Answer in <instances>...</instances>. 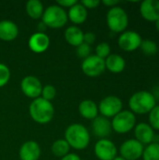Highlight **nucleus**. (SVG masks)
<instances>
[{
    "mask_svg": "<svg viewBox=\"0 0 159 160\" xmlns=\"http://www.w3.org/2000/svg\"><path fill=\"white\" fill-rule=\"evenodd\" d=\"M65 140L75 150L81 151L88 147L91 140L89 130L85 126L79 123L69 125L65 130Z\"/></svg>",
    "mask_w": 159,
    "mask_h": 160,
    "instance_id": "nucleus-1",
    "label": "nucleus"
},
{
    "mask_svg": "<svg viewBox=\"0 0 159 160\" xmlns=\"http://www.w3.org/2000/svg\"><path fill=\"white\" fill-rule=\"evenodd\" d=\"M157 105V100L153 92L146 90H141L134 93L128 99L129 111L135 115L148 114Z\"/></svg>",
    "mask_w": 159,
    "mask_h": 160,
    "instance_id": "nucleus-2",
    "label": "nucleus"
},
{
    "mask_svg": "<svg viewBox=\"0 0 159 160\" xmlns=\"http://www.w3.org/2000/svg\"><path fill=\"white\" fill-rule=\"evenodd\" d=\"M29 114L37 124L44 125L50 123L54 116V107L51 101L42 98L33 99L29 105Z\"/></svg>",
    "mask_w": 159,
    "mask_h": 160,
    "instance_id": "nucleus-3",
    "label": "nucleus"
},
{
    "mask_svg": "<svg viewBox=\"0 0 159 160\" xmlns=\"http://www.w3.org/2000/svg\"><path fill=\"white\" fill-rule=\"evenodd\" d=\"M67 12L57 4L47 7L41 17V22L45 24V26L52 29L62 28L67 24Z\"/></svg>",
    "mask_w": 159,
    "mask_h": 160,
    "instance_id": "nucleus-4",
    "label": "nucleus"
},
{
    "mask_svg": "<svg viewBox=\"0 0 159 160\" xmlns=\"http://www.w3.org/2000/svg\"><path fill=\"white\" fill-rule=\"evenodd\" d=\"M106 22L112 32L121 34L126 31L128 26V14L122 7L115 6L109 8L106 15Z\"/></svg>",
    "mask_w": 159,
    "mask_h": 160,
    "instance_id": "nucleus-5",
    "label": "nucleus"
},
{
    "mask_svg": "<svg viewBox=\"0 0 159 160\" xmlns=\"http://www.w3.org/2000/svg\"><path fill=\"white\" fill-rule=\"evenodd\" d=\"M112 131L118 134H127L132 131L137 125L136 115L129 110H123L111 120Z\"/></svg>",
    "mask_w": 159,
    "mask_h": 160,
    "instance_id": "nucleus-6",
    "label": "nucleus"
},
{
    "mask_svg": "<svg viewBox=\"0 0 159 160\" xmlns=\"http://www.w3.org/2000/svg\"><path fill=\"white\" fill-rule=\"evenodd\" d=\"M98 106V112L101 116L108 119L113 118L121 111H123V101L117 96H107L103 98Z\"/></svg>",
    "mask_w": 159,
    "mask_h": 160,
    "instance_id": "nucleus-7",
    "label": "nucleus"
},
{
    "mask_svg": "<svg viewBox=\"0 0 159 160\" xmlns=\"http://www.w3.org/2000/svg\"><path fill=\"white\" fill-rule=\"evenodd\" d=\"M142 41V36L134 30H126L118 37L117 43L124 52H131L140 49Z\"/></svg>",
    "mask_w": 159,
    "mask_h": 160,
    "instance_id": "nucleus-8",
    "label": "nucleus"
},
{
    "mask_svg": "<svg viewBox=\"0 0 159 160\" xmlns=\"http://www.w3.org/2000/svg\"><path fill=\"white\" fill-rule=\"evenodd\" d=\"M82 70L87 77H98L106 70L105 60L99 58L96 54H91L90 56L82 60Z\"/></svg>",
    "mask_w": 159,
    "mask_h": 160,
    "instance_id": "nucleus-9",
    "label": "nucleus"
},
{
    "mask_svg": "<svg viewBox=\"0 0 159 160\" xmlns=\"http://www.w3.org/2000/svg\"><path fill=\"white\" fill-rule=\"evenodd\" d=\"M144 145L136 139H128L125 141L119 148L120 157L126 160H138L142 158Z\"/></svg>",
    "mask_w": 159,
    "mask_h": 160,
    "instance_id": "nucleus-10",
    "label": "nucleus"
},
{
    "mask_svg": "<svg viewBox=\"0 0 159 160\" xmlns=\"http://www.w3.org/2000/svg\"><path fill=\"white\" fill-rule=\"evenodd\" d=\"M94 153L99 160H113L117 157V147L109 139L98 140L94 146Z\"/></svg>",
    "mask_w": 159,
    "mask_h": 160,
    "instance_id": "nucleus-11",
    "label": "nucleus"
},
{
    "mask_svg": "<svg viewBox=\"0 0 159 160\" xmlns=\"http://www.w3.org/2000/svg\"><path fill=\"white\" fill-rule=\"evenodd\" d=\"M20 86L22 94L32 99H36L40 97L43 87L40 80L34 75H27L23 77L21 81Z\"/></svg>",
    "mask_w": 159,
    "mask_h": 160,
    "instance_id": "nucleus-12",
    "label": "nucleus"
},
{
    "mask_svg": "<svg viewBox=\"0 0 159 160\" xmlns=\"http://www.w3.org/2000/svg\"><path fill=\"white\" fill-rule=\"evenodd\" d=\"M134 136L138 142H140L142 144H143L144 146L154 142L155 137H156V131L151 128V126L148 123L145 122H141L138 123L134 129Z\"/></svg>",
    "mask_w": 159,
    "mask_h": 160,
    "instance_id": "nucleus-13",
    "label": "nucleus"
},
{
    "mask_svg": "<svg viewBox=\"0 0 159 160\" xmlns=\"http://www.w3.org/2000/svg\"><path fill=\"white\" fill-rule=\"evenodd\" d=\"M51 40L49 36L44 32H36L28 39V47L35 53H42L50 47Z\"/></svg>",
    "mask_w": 159,
    "mask_h": 160,
    "instance_id": "nucleus-14",
    "label": "nucleus"
},
{
    "mask_svg": "<svg viewBox=\"0 0 159 160\" xmlns=\"http://www.w3.org/2000/svg\"><path fill=\"white\" fill-rule=\"evenodd\" d=\"M92 131L96 137L100 139H108V137L112 134V123L111 120L98 115L92 121Z\"/></svg>",
    "mask_w": 159,
    "mask_h": 160,
    "instance_id": "nucleus-15",
    "label": "nucleus"
},
{
    "mask_svg": "<svg viewBox=\"0 0 159 160\" xmlns=\"http://www.w3.org/2000/svg\"><path fill=\"white\" fill-rule=\"evenodd\" d=\"M140 13L142 17L151 22L159 19V0H144L140 5Z\"/></svg>",
    "mask_w": 159,
    "mask_h": 160,
    "instance_id": "nucleus-16",
    "label": "nucleus"
},
{
    "mask_svg": "<svg viewBox=\"0 0 159 160\" xmlns=\"http://www.w3.org/2000/svg\"><path fill=\"white\" fill-rule=\"evenodd\" d=\"M40 155V146L35 141H27L23 142L19 150V158L21 160H38Z\"/></svg>",
    "mask_w": 159,
    "mask_h": 160,
    "instance_id": "nucleus-17",
    "label": "nucleus"
},
{
    "mask_svg": "<svg viewBox=\"0 0 159 160\" xmlns=\"http://www.w3.org/2000/svg\"><path fill=\"white\" fill-rule=\"evenodd\" d=\"M19 35L18 25L10 20L0 21V39L3 41H12Z\"/></svg>",
    "mask_w": 159,
    "mask_h": 160,
    "instance_id": "nucleus-18",
    "label": "nucleus"
},
{
    "mask_svg": "<svg viewBox=\"0 0 159 160\" xmlns=\"http://www.w3.org/2000/svg\"><path fill=\"white\" fill-rule=\"evenodd\" d=\"M88 11L87 9L81 4V2H77L73 5L67 11V18L73 23V25H80L83 23L87 19Z\"/></svg>",
    "mask_w": 159,
    "mask_h": 160,
    "instance_id": "nucleus-19",
    "label": "nucleus"
},
{
    "mask_svg": "<svg viewBox=\"0 0 159 160\" xmlns=\"http://www.w3.org/2000/svg\"><path fill=\"white\" fill-rule=\"evenodd\" d=\"M127 66L125 58L117 53H111L105 59V67L112 73H121L125 70Z\"/></svg>",
    "mask_w": 159,
    "mask_h": 160,
    "instance_id": "nucleus-20",
    "label": "nucleus"
},
{
    "mask_svg": "<svg viewBox=\"0 0 159 160\" xmlns=\"http://www.w3.org/2000/svg\"><path fill=\"white\" fill-rule=\"evenodd\" d=\"M79 112L81 116L87 120H94L98 116V106L91 99H84L79 104Z\"/></svg>",
    "mask_w": 159,
    "mask_h": 160,
    "instance_id": "nucleus-21",
    "label": "nucleus"
},
{
    "mask_svg": "<svg viewBox=\"0 0 159 160\" xmlns=\"http://www.w3.org/2000/svg\"><path fill=\"white\" fill-rule=\"evenodd\" d=\"M83 35L84 33L82 30L76 25L68 26L64 33L66 41L73 47H78L83 42Z\"/></svg>",
    "mask_w": 159,
    "mask_h": 160,
    "instance_id": "nucleus-22",
    "label": "nucleus"
},
{
    "mask_svg": "<svg viewBox=\"0 0 159 160\" xmlns=\"http://www.w3.org/2000/svg\"><path fill=\"white\" fill-rule=\"evenodd\" d=\"M44 6L39 0H29L26 2L25 10L27 15L34 20L41 19L44 12Z\"/></svg>",
    "mask_w": 159,
    "mask_h": 160,
    "instance_id": "nucleus-23",
    "label": "nucleus"
},
{
    "mask_svg": "<svg viewBox=\"0 0 159 160\" xmlns=\"http://www.w3.org/2000/svg\"><path fill=\"white\" fill-rule=\"evenodd\" d=\"M51 150L53 156H55L56 158H62L67 154H69L70 146L68 145V143L67 142L65 139H58L55 142H53V143L52 144Z\"/></svg>",
    "mask_w": 159,
    "mask_h": 160,
    "instance_id": "nucleus-24",
    "label": "nucleus"
},
{
    "mask_svg": "<svg viewBox=\"0 0 159 160\" xmlns=\"http://www.w3.org/2000/svg\"><path fill=\"white\" fill-rule=\"evenodd\" d=\"M142 160H159V143L152 142L144 146Z\"/></svg>",
    "mask_w": 159,
    "mask_h": 160,
    "instance_id": "nucleus-25",
    "label": "nucleus"
},
{
    "mask_svg": "<svg viewBox=\"0 0 159 160\" xmlns=\"http://www.w3.org/2000/svg\"><path fill=\"white\" fill-rule=\"evenodd\" d=\"M140 49L147 56L156 55L158 52V45L152 39H142Z\"/></svg>",
    "mask_w": 159,
    "mask_h": 160,
    "instance_id": "nucleus-26",
    "label": "nucleus"
},
{
    "mask_svg": "<svg viewBox=\"0 0 159 160\" xmlns=\"http://www.w3.org/2000/svg\"><path fill=\"white\" fill-rule=\"evenodd\" d=\"M148 124L155 131H159V105L148 113Z\"/></svg>",
    "mask_w": 159,
    "mask_h": 160,
    "instance_id": "nucleus-27",
    "label": "nucleus"
},
{
    "mask_svg": "<svg viewBox=\"0 0 159 160\" xmlns=\"http://www.w3.org/2000/svg\"><path fill=\"white\" fill-rule=\"evenodd\" d=\"M111 46L108 42H100L96 46L95 54L101 59H106L111 54Z\"/></svg>",
    "mask_w": 159,
    "mask_h": 160,
    "instance_id": "nucleus-28",
    "label": "nucleus"
},
{
    "mask_svg": "<svg viewBox=\"0 0 159 160\" xmlns=\"http://www.w3.org/2000/svg\"><path fill=\"white\" fill-rule=\"evenodd\" d=\"M55 96H56V89H55V87L53 85L46 84V85H44L42 87L40 98H42L43 99L52 102V100L54 99Z\"/></svg>",
    "mask_w": 159,
    "mask_h": 160,
    "instance_id": "nucleus-29",
    "label": "nucleus"
},
{
    "mask_svg": "<svg viewBox=\"0 0 159 160\" xmlns=\"http://www.w3.org/2000/svg\"><path fill=\"white\" fill-rule=\"evenodd\" d=\"M10 69L9 68L3 64L0 63V87H3L7 84V82L10 80Z\"/></svg>",
    "mask_w": 159,
    "mask_h": 160,
    "instance_id": "nucleus-30",
    "label": "nucleus"
},
{
    "mask_svg": "<svg viewBox=\"0 0 159 160\" xmlns=\"http://www.w3.org/2000/svg\"><path fill=\"white\" fill-rule=\"evenodd\" d=\"M91 52H92V48L90 45L82 42L81 45H79L78 47H76V52L78 54V56L82 59H85L88 56L91 55Z\"/></svg>",
    "mask_w": 159,
    "mask_h": 160,
    "instance_id": "nucleus-31",
    "label": "nucleus"
},
{
    "mask_svg": "<svg viewBox=\"0 0 159 160\" xmlns=\"http://www.w3.org/2000/svg\"><path fill=\"white\" fill-rule=\"evenodd\" d=\"M81 4L86 8V9H94L96 8H97L100 4L99 0H82L81 2Z\"/></svg>",
    "mask_w": 159,
    "mask_h": 160,
    "instance_id": "nucleus-32",
    "label": "nucleus"
},
{
    "mask_svg": "<svg viewBox=\"0 0 159 160\" xmlns=\"http://www.w3.org/2000/svg\"><path fill=\"white\" fill-rule=\"evenodd\" d=\"M96 39H97V37L93 32H87V33H84L83 35V42L90 46L96 42Z\"/></svg>",
    "mask_w": 159,
    "mask_h": 160,
    "instance_id": "nucleus-33",
    "label": "nucleus"
},
{
    "mask_svg": "<svg viewBox=\"0 0 159 160\" xmlns=\"http://www.w3.org/2000/svg\"><path fill=\"white\" fill-rule=\"evenodd\" d=\"M77 2L78 1H76V0H57L56 4L63 8H70Z\"/></svg>",
    "mask_w": 159,
    "mask_h": 160,
    "instance_id": "nucleus-34",
    "label": "nucleus"
},
{
    "mask_svg": "<svg viewBox=\"0 0 159 160\" xmlns=\"http://www.w3.org/2000/svg\"><path fill=\"white\" fill-rule=\"evenodd\" d=\"M104 6H106V7H108V8H113V7H115V6H118V4H119V1H117V0H103L102 2H101Z\"/></svg>",
    "mask_w": 159,
    "mask_h": 160,
    "instance_id": "nucleus-35",
    "label": "nucleus"
},
{
    "mask_svg": "<svg viewBox=\"0 0 159 160\" xmlns=\"http://www.w3.org/2000/svg\"><path fill=\"white\" fill-rule=\"evenodd\" d=\"M60 160H82V159H81V158H80L77 154L69 153V154H67V156H65L64 158H60Z\"/></svg>",
    "mask_w": 159,
    "mask_h": 160,
    "instance_id": "nucleus-36",
    "label": "nucleus"
},
{
    "mask_svg": "<svg viewBox=\"0 0 159 160\" xmlns=\"http://www.w3.org/2000/svg\"><path fill=\"white\" fill-rule=\"evenodd\" d=\"M155 26H156V29L159 32V19L155 22Z\"/></svg>",
    "mask_w": 159,
    "mask_h": 160,
    "instance_id": "nucleus-37",
    "label": "nucleus"
},
{
    "mask_svg": "<svg viewBox=\"0 0 159 160\" xmlns=\"http://www.w3.org/2000/svg\"><path fill=\"white\" fill-rule=\"evenodd\" d=\"M113 160H126V159H125V158H122V157H120V156H117V157H116V158H115Z\"/></svg>",
    "mask_w": 159,
    "mask_h": 160,
    "instance_id": "nucleus-38",
    "label": "nucleus"
}]
</instances>
